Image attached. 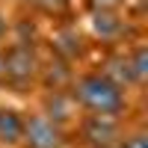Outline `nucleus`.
<instances>
[{"mask_svg":"<svg viewBox=\"0 0 148 148\" xmlns=\"http://www.w3.org/2000/svg\"><path fill=\"white\" fill-rule=\"evenodd\" d=\"M89 33L95 42H101L107 47L121 45V39H127V15L121 12H89Z\"/></svg>","mask_w":148,"mask_h":148,"instance_id":"obj_7","label":"nucleus"},{"mask_svg":"<svg viewBox=\"0 0 148 148\" xmlns=\"http://www.w3.org/2000/svg\"><path fill=\"white\" fill-rule=\"evenodd\" d=\"M3 59H6V89L21 98H33L39 92V74L45 53L33 42H15L3 45Z\"/></svg>","mask_w":148,"mask_h":148,"instance_id":"obj_2","label":"nucleus"},{"mask_svg":"<svg viewBox=\"0 0 148 148\" xmlns=\"http://www.w3.org/2000/svg\"><path fill=\"white\" fill-rule=\"evenodd\" d=\"M18 148H77L71 136V127L47 119L42 110H24V136Z\"/></svg>","mask_w":148,"mask_h":148,"instance_id":"obj_3","label":"nucleus"},{"mask_svg":"<svg viewBox=\"0 0 148 148\" xmlns=\"http://www.w3.org/2000/svg\"><path fill=\"white\" fill-rule=\"evenodd\" d=\"M130 0H83V9L86 12H121L127 9Z\"/></svg>","mask_w":148,"mask_h":148,"instance_id":"obj_13","label":"nucleus"},{"mask_svg":"<svg viewBox=\"0 0 148 148\" xmlns=\"http://www.w3.org/2000/svg\"><path fill=\"white\" fill-rule=\"evenodd\" d=\"M98 71L104 74V77H110L116 86H121V89L127 92H136V86H133V74H130V65H127V53L119 51V47H110V51L98 59Z\"/></svg>","mask_w":148,"mask_h":148,"instance_id":"obj_8","label":"nucleus"},{"mask_svg":"<svg viewBox=\"0 0 148 148\" xmlns=\"http://www.w3.org/2000/svg\"><path fill=\"white\" fill-rule=\"evenodd\" d=\"M47 51L53 56H59V59H65V62H71V65H77L86 56V51H89V39H86V33L68 18V21H59L53 27L51 39H47Z\"/></svg>","mask_w":148,"mask_h":148,"instance_id":"obj_5","label":"nucleus"},{"mask_svg":"<svg viewBox=\"0 0 148 148\" xmlns=\"http://www.w3.org/2000/svg\"><path fill=\"white\" fill-rule=\"evenodd\" d=\"M68 95L77 107V113H86V116H113V119L133 116L130 92L116 86L98 68L74 71V77L68 83Z\"/></svg>","mask_w":148,"mask_h":148,"instance_id":"obj_1","label":"nucleus"},{"mask_svg":"<svg viewBox=\"0 0 148 148\" xmlns=\"http://www.w3.org/2000/svg\"><path fill=\"white\" fill-rule=\"evenodd\" d=\"M101 148H119V145H101Z\"/></svg>","mask_w":148,"mask_h":148,"instance_id":"obj_16","label":"nucleus"},{"mask_svg":"<svg viewBox=\"0 0 148 148\" xmlns=\"http://www.w3.org/2000/svg\"><path fill=\"white\" fill-rule=\"evenodd\" d=\"M130 119V116H127ZM127 119H113V116H86L80 113L71 125V136L77 148H101V145H116L121 139Z\"/></svg>","mask_w":148,"mask_h":148,"instance_id":"obj_4","label":"nucleus"},{"mask_svg":"<svg viewBox=\"0 0 148 148\" xmlns=\"http://www.w3.org/2000/svg\"><path fill=\"white\" fill-rule=\"evenodd\" d=\"M9 24H12V21L3 15V12H0V45H3V42H6V36H9Z\"/></svg>","mask_w":148,"mask_h":148,"instance_id":"obj_14","label":"nucleus"},{"mask_svg":"<svg viewBox=\"0 0 148 148\" xmlns=\"http://www.w3.org/2000/svg\"><path fill=\"white\" fill-rule=\"evenodd\" d=\"M24 9L33 12L39 18H47V21H68L71 12H74V0H24Z\"/></svg>","mask_w":148,"mask_h":148,"instance_id":"obj_10","label":"nucleus"},{"mask_svg":"<svg viewBox=\"0 0 148 148\" xmlns=\"http://www.w3.org/2000/svg\"><path fill=\"white\" fill-rule=\"evenodd\" d=\"M0 89H6V59H3V45H0Z\"/></svg>","mask_w":148,"mask_h":148,"instance_id":"obj_15","label":"nucleus"},{"mask_svg":"<svg viewBox=\"0 0 148 148\" xmlns=\"http://www.w3.org/2000/svg\"><path fill=\"white\" fill-rule=\"evenodd\" d=\"M119 148H148V127L139 116H130L125 130H121V139L116 142Z\"/></svg>","mask_w":148,"mask_h":148,"instance_id":"obj_12","label":"nucleus"},{"mask_svg":"<svg viewBox=\"0 0 148 148\" xmlns=\"http://www.w3.org/2000/svg\"><path fill=\"white\" fill-rule=\"evenodd\" d=\"M33 98H36V104H33L36 110H42L47 119H53L65 127H71L74 119L80 116L74 101H71V95H68V89H39Z\"/></svg>","mask_w":148,"mask_h":148,"instance_id":"obj_6","label":"nucleus"},{"mask_svg":"<svg viewBox=\"0 0 148 148\" xmlns=\"http://www.w3.org/2000/svg\"><path fill=\"white\" fill-rule=\"evenodd\" d=\"M24 136V110L15 104H0V148H18Z\"/></svg>","mask_w":148,"mask_h":148,"instance_id":"obj_9","label":"nucleus"},{"mask_svg":"<svg viewBox=\"0 0 148 148\" xmlns=\"http://www.w3.org/2000/svg\"><path fill=\"white\" fill-rule=\"evenodd\" d=\"M125 53H127V65L133 74V86H136V92H142L145 83H148V47L142 39H136Z\"/></svg>","mask_w":148,"mask_h":148,"instance_id":"obj_11","label":"nucleus"}]
</instances>
